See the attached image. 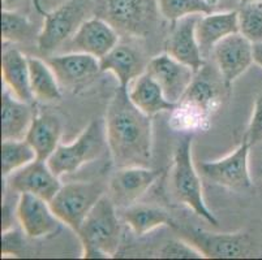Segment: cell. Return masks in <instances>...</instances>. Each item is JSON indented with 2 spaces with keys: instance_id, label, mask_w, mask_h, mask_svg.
Returning <instances> with one entry per match:
<instances>
[{
  "instance_id": "8992f818",
  "label": "cell",
  "mask_w": 262,
  "mask_h": 260,
  "mask_svg": "<svg viewBox=\"0 0 262 260\" xmlns=\"http://www.w3.org/2000/svg\"><path fill=\"white\" fill-rule=\"evenodd\" d=\"M104 194H107V187L99 181L70 182L61 185L50 206L61 223L77 232L88 214Z\"/></svg>"
},
{
  "instance_id": "44dd1931",
  "label": "cell",
  "mask_w": 262,
  "mask_h": 260,
  "mask_svg": "<svg viewBox=\"0 0 262 260\" xmlns=\"http://www.w3.org/2000/svg\"><path fill=\"white\" fill-rule=\"evenodd\" d=\"M63 125L58 116L51 113L34 114L25 139L37 154V159L47 161L60 145Z\"/></svg>"
},
{
  "instance_id": "cb8c5ba5",
  "label": "cell",
  "mask_w": 262,
  "mask_h": 260,
  "mask_svg": "<svg viewBox=\"0 0 262 260\" xmlns=\"http://www.w3.org/2000/svg\"><path fill=\"white\" fill-rule=\"evenodd\" d=\"M178 104L189 107L201 114L205 120H208L219 106V90L215 83L202 73L201 69Z\"/></svg>"
},
{
  "instance_id": "ba28073f",
  "label": "cell",
  "mask_w": 262,
  "mask_h": 260,
  "mask_svg": "<svg viewBox=\"0 0 262 260\" xmlns=\"http://www.w3.org/2000/svg\"><path fill=\"white\" fill-rule=\"evenodd\" d=\"M249 143L243 140L230 155L215 161H204L199 164V169L205 178L219 186L244 192L252 187L249 173Z\"/></svg>"
},
{
  "instance_id": "9a60e30c",
  "label": "cell",
  "mask_w": 262,
  "mask_h": 260,
  "mask_svg": "<svg viewBox=\"0 0 262 260\" xmlns=\"http://www.w3.org/2000/svg\"><path fill=\"white\" fill-rule=\"evenodd\" d=\"M16 216L25 235L34 240L54 234L61 224L60 219L52 211L50 202L28 193H23L18 197Z\"/></svg>"
},
{
  "instance_id": "4fadbf2b",
  "label": "cell",
  "mask_w": 262,
  "mask_h": 260,
  "mask_svg": "<svg viewBox=\"0 0 262 260\" xmlns=\"http://www.w3.org/2000/svg\"><path fill=\"white\" fill-rule=\"evenodd\" d=\"M158 177L159 172L149 167L118 168L107 186V194L118 208L124 209L137 203Z\"/></svg>"
},
{
  "instance_id": "7c38bea8",
  "label": "cell",
  "mask_w": 262,
  "mask_h": 260,
  "mask_svg": "<svg viewBox=\"0 0 262 260\" xmlns=\"http://www.w3.org/2000/svg\"><path fill=\"white\" fill-rule=\"evenodd\" d=\"M119 37L120 34L111 23L95 16L81 23L63 47L66 52H82L101 60L118 44Z\"/></svg>"
},
{
  "instance_id": "e575fe53",
  "label": "cell",
  "mask_w": 262,
  "mask_h": 260,
  "mask_svg": "<svg viewBox=\"0 0 262 260\" xmlns=\"http://www.w3.org/2000/svg\"><path fill=\"white\" fill-rule=\"evenodd\" d=\"M66 2H68V0H34V4L38 11L42 14H45L47 12L54 11L58 7L63 6Z\"/></svg>"
},
{
  "instance_id": "6da1fadb",
  "label": "cell",
  "mask_w": 262,
  "mask_h": 260,
  "mask_svg": "<svg viewBox=\"0 0 262 260\" xmlns=\"http://www.w3.org/2000/svg\"><path fill=\"white\" fill-rule=\"evenodd\" d=\"M104 125L116 168L149 167L153 155V121L132 103L127 89L119 87L111 98Z\"/></svg>"
},
{
  "instance_id": "d6a6232c",
  "label": "cell",
  "mask_w": 262,
  "mask_h": 260,
  "mask_svg": "<svg viewBox=\"0 0 262 260\" xmlns=\"http://www.w3.org/2000/svg\"><path fill=\"white\" fill-rule=\"evenodd\" d=\"M24 230L20 232L17 229L12 228L9 230L3 232V237H2V255L3 256H18L21 252L24 251V245H25V240H24Z\"/></svg>"
},
{
  "instance_id": "9c48e42d",
  "label": "cell",
  "mask_w": 262,
  "mask_h": 260,
  "mask_svg": "<svg viewBox=\"0 0 262 260\" xmlns=\"http://www.w3.org/2000/svg\"><path fill=\"white\" fill-rule=\"evenodd\" d=\"M182 233L209 259H237L252 254V241L247 233H211L202 229H185Z\"/></svg>"
},
{
  "instance_id": "8fae6325",
  "label": "cell",
  "mask_w": 262,
  "mask_h": 260,
  "mask_svg": "<svg viewBox=\"0 0 262 260\" xmlns=\"http://www.w3.org/2000/svg\"><path fill=\"white\" fill-rule=\"evenodd\" d=\"M211 54L226 87H230L254 63L253 43L240 33L223 38Z\"/></svg>"
},
{
  "instance_id": "3957f363",
  "label": "cell",
  "mask_w": 262,
  "mask_h": 260,
  "mask_svg": "<svg viewBox=\"0 0 262 260\" xmlns=\"http://www.w3.org/2000/svg\"><path fill=\"white\" fill-rule=\"evenodd\" d=\"M172 190L180 203L189 207L197 216L218 226V220L206 206L202 192V183L192 159V137L188 135L179 142L173 152V166L171 173Z\"/></svg>"
},
{
  "instance_id": "74e56055",
  "label": "cell",
  "mask_w": 262,
  "mask_h": 260,
  "mask_svg": "<svg viewBox=\"0 0 262 260\" xmlns=\"http://www.w3.org/2000/svg\"><path fill=\"white\" fill-rule=\"evenodd\" d=\"M240 3H249V2H262V0H239Z\"/></svg>"
},
{
  "instance_id": "83f0119b",
  "label": "cell",
  "mask_w": 262,
  "mask_h": 260,
  "mask_svg": "<svg viewBox=\"0 0 262 260\" xmlns=\"http://www.w3.org/2000/svg\"><path fill=\"white\" fill-rule=\"evenodd\" d=\"M157 3L162 17L172 23L188 16L211 13L215 8L209 0H157Z\"/></svg>"
},
{
  "instance_id": "ac0fdd59",
  "label": "cell",
  "mask_w": 262,
  "mask_h": 260,
  "mask_svg": "<svg viewBox=\"0 0 262 260\" xmlns=\"http://www.w3.org/2000/svg\"><path fill=\"white\" fill-rule=\"evenodd\" d=\"M99 63L102 72H111L118 80L119 87L127 90L130 83L146 70L147 65L141 54L125 43H118Z\"/></svg>"
},
{
  "instance_id": "603a6c76",
  "label": "cell",
  "mask_w": 262,
  "mask_h": 260,
  "mask_svg": "<svg viewBox=\"0 0 262 260\" xmlns=\"http://www.w3.org/2000/svg\"><path fill=\"white\" fill-rule=\"evenodd\" d=\"M128 95L140 111L151 117L163 111H172L176 107V104L168 102L159 83L146 70L130 83Z\"/></svg>"
},
{
  "instance_id": "f35d334b",
  "label": "cell",
  "mask_w": 262,
  "mask_h": 260,
  "mask_svg": "<svg viewBox=\"0 0 262 260\" xmlns=\"http://www.w3.org/2000/svg\"><path fill=\"white\" fill-rule=\"evenodd\" d=\"M211 4H214V6H216V3H218V0H209Z\"/></svg>"
},
{
  "instance_id": "d590c367",
  "label": "cell",
  "mask_w": 262,
  "mask_h": 260,
  "mask_svg": "<svg viewBox=\"0 0 262 260\" xmlns=\"http://www.w3.org/2000/svg\"><path fill=\"white\" fill-rule=\"evenodd\" d=\"M253 60L257 65L262 68V42L253 43Z\"/></svg>"
},
{
  "instance_id": "7402d4cb",
  "label": "cell",
  "mask_w": 262,
  "mask_h": 260,
  "mask_svg": "<svg viewBox=\"0 0 262 260\" xmlns=\"http://www.w3.org/2000/svg\"><path fill=\"white\" fill-rule=\"evenodd\" d=\"M235 33H239L237 11L211 12L200 16L197 21L196 35L204 55L213 51L223 38Z\"/></svg>"
},
{
  "instance_id": "ffe728a7",
  "label": "cell",
  "mask_w": 262,
  "mask_h": 260,
  "mask_svg": "<svg viewBox=\"0 0 262 260\" xmlns=\"http://www.w3.org/2000/svg\"><path fill=\"white\" fill-rule=\"evenodd\" d=\"M30 103L17 99L6 86L2 94V138L7 139H25L32 121L34 119Z\"/></svg>"
},
{
  "instance_id": "2e32d148",
  "label": "cell",
  "mask_w": 262,
  "mask_h": 260,
  "mask_svg": "<svg viewBox=\"0 0 262 260\" xmlns=\"http://www.w3.org/2000/svg\"><path fill=\"white\" fill-rule=\"evenodd\" d=\"M6 180H8L7 183L12 192L37 195L47 202H51L63 185L60 177L52 172L49 163L39 159L16 171Z\"/></svg>"
},
{
  "instance_id": "4316f807",
  "label": "cell",
  "mask_w": 262,
  "mask_h": 260,
  "mask_svg": "<svg viewBox=\"0 0 262 260\" xmlns=\"http://www.w3.org/2000/svg\"><path fill=\"white\" fill-rule=\"evenodd\" d=\"M37 160V154L26 139H7L2 143V172L3 178Z\"/></svg>"
},
{
  "instance_id": "30bf717a",
  "label": "cell",
  "mask_w": 262,
  "mask_h": 260,
  "mask_svg": "<svg viewBox=\"0 0 262 260\" xmlns=\"http://www.w3.org/2000/svg\"><path fill=\"white\" fill-rule=\"evenodd\" d=\"M61 89L78 92L85 89L101 73L99 59L82 52H64L47 59Z\"/></svg>"
},
{
  "instance_id": "277c9868",
  "label": "cell",
  "mask_w": 262,
  "mask_h": 260,
  "mask_svg": "<svg viewBox=\"0 0 262 260\" xmlns=\"http://www.w3.org/2000/svg\"><path fill=\"white\" fill-rule=\"evenodd\" d=\"M108 150L104 120H93L72 143L59 145L47 163L58 177L72 175Z\"/></svg>"
},
{
  "instance_id": "e0dca14e",
  "label": "cell",
  "mask_w": 262,
  "mask_h": 260,
  "mask_svg": "<svg viewBox=\"0 0 262 260\" xmlns=\"http://www.w3.org/2000/svg\"><path fill=\"white\" fill-rule=\"evenodd\" d=\"M200 14L188 16L173 22L170 35L166 40V52L180 63L190 66L199 73L205 65L204 54L196 35Z\"/></svg>"
},
{
  "instance_id": "484cf974",
  "label": "cell",
  "mask_w": 262,
  "mask_h": 260,
  "mask_svg": "<svg viewBox=\"0 0 262 260\" xmlns=\"http://www.w3.org/2000/svg\"><path fill=\"white\" fill-rule=\"evenodd\" d=\"M123 220L139 237L171 224L170 215L166 209L137 203L123 209Z\"/></svg>"
},
{
  "instance_id": "5b68a950",
  "label": "cell",
  "mask_w": 262,
  "mask_h": 260,
  "mask_svg": "<svg viewBox=\"0 0 262 260\" xmlns=\"http://www.w3.org/2000/svg\"><path fill=\"white\" fill-rule=\"evenodd\" d=\"M159 12L157 0H102L98 16L118 30L119 34L146 38L156 29Z\"/></svg>"
},
{
  "instance_id": "8d00e7d4",
  "label": "cell",
  "mask_w": 262,
  "mask_h": 260,
  "mask_svg": "<svg viewBox=\"0 0 262 260\" xmlns=\"http://www.w3.org/2000/svg\"><path fill=\"white\" fill-rule=\"evenodd\" d=\"M16 2H17V0H3V4L6 6L4 7V9H9V6L16 4Z\"/></svg>"
},
{
  "instance_id": "d4e9b609",
  "label": "cell",
  "mask_w": 262,
  "mask_h": 260,
  "mask_svg": "<svg viewBox=\"0 0 262 260\" xmlns=\"http://www.w3.org/2000/svg\"><path fill=\"white\" fill-rule=\"evenodd\" d=\"M30 89L34 100L42 103H55L61 100V87L49 63L39 57L29 56Z\"/></svg>"
},
{
  "instance_id": "5bb4252c",
  "label": "cell",
  "mask_w": 262,
  "mask_h": 260,
  "mask_svg": "<svg viewBox=\"0 0 262 260\" xmlns=\"http://www.w3.org/2000/svg\"><path fill=\"white\" fill-rule=\"evenodd\" d=\"M146 72L159 83L164 97L173 104L183 99L197 75L190 66L178 61L167 52L153 57L147 63Z\"/></svg>"
},
{
  "instance_id": "52a82bcc",
  "label": "cell",
  "mask_w": 262,
  "mask_h": 260,
  "mask_svg": "<svg viewBox=\"0 0 262 260\" xmlns=\"http://www.w3.org/2000/svg\"><path fill=\"white\" fill-rule=\"evenodd\" d=\"M85 6L81 0H68L63 6L43 14V26L37 38L38 51L51 55L63 47L84 22Z\"/></svg>"
},
{
  "instance_id": "f546056e",
  "label": "cell",
  "mask_w": 262,
  "mask_h": 260,
  "mask_svg": "<svg viewBox=\"0 0 262 260\" xmlns=\"http://www.w3.org/2000/svg\"><path fill=\"white\" fill-rule=\"evenodd\" d=\"M32 34V23L24 14L12 9L2 12V35L4 42H24Z\"/></svg>"
},
{
  "instance_id": "f1b7e54d",
  "label": "cell",
  "mask_w": 262,
  "mask_h": 260,
  "mask_svg": "<svg viewBox=\"0 0 262 260\" xmlns=\"http://www.w3.org/2000/svg\"><path fill=\"white\" fill-rule=\"evenodd\" d=\"M237 21L240 34L252 43L262 42V2L240 3Z\"/></svg>"
},
{
  "instance_id": "d6986e66",
  "label": "cell",
  "mask_w": 262,
  "mask_h": 260,
  "mask_svg": "<svg viewBox=\"0 0 262 260\" xmlns=\"http://www.w3.org/2000/svg\"><path fill=\"white\" fill-rule=\"evenodd\" d=\"M17 49H8L2 55V77L3 86L25 103H32L29 60Z\"/></svg>"
},
{
  "instance_id": "7a4b0ae2",
  "label": "cell",
  "mask_w": 262,
  "mask_h": 260,
  "mask_svg": "<svg viewBox=\"0 0 262 260\" xmlns=\"http://www.w3.org/2000/svg\"><path fill=\"white\" fill-rule=\"evenodd\" d=\"M118 207L104 194L78 228V238L82 246V257L107 259L118 252L120 245V223Z\"/></svg>"
},
{
  "instance_id": "836d02e7",
  "label": "cell",
  "mask_w": 262,
  "mask_h": 260,
  "mask_svg": "<svg viewBox=\"0 0 262 260\" xmlns=\"http://www.w3.org/2000/svg\"><path fill=\"white\" fill-rule=\"evenodd\" d=\"M15 218H13V209H12L9 202H4L2 207V230L6 232L13 228Z\"/></svg>"
},
{
  "instance_id": "1f68e13d",
  "label": "cell",
  "mask_w": 262,
  "mask_h": 260,
  "mask_svg": "<svg viewBox=\"0 0 262 260\" xmlns=\"http://www.w3.org/2000/svg\"><path fill=\"white\" fill-rule=\"evenodd\" d=\"M243 140L249 143L251 147L262 142V92L257 95L256 100H254L251 121H249L247 133H245Z\"/></svg>"
},
{
  "instance_id": "4dcf8cb0",
  "label": "cell",
  "mask_w": 262,
  "mask_h": 260,
  "mask_svg": "<svg viewBox=\"0 0 262 260\" xmlns=\"http://www.w3.org/2000/svg\"><path fill=\"white\" fill-rule=\"evenodd\" d=\"M157 256L163 259H204V254L192 243L180 240H170L163 243V246L157 252Z\"/></svg>"
}]
</instances>
